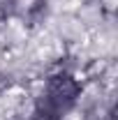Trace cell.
Segmentation results:
<instances>
[{
	"instance_id": "6da1fadb",
	"label": "cell",
	"mask_w": 118,
	"mask_h": 120,
	"mask_svg": "<svg viewBox=\"0 0 118 120\" xmlns=\"http://www.w3.org/2000/svg\"><path fill=\"white\" fill-rule=\"evenodd\" d=\"M35 86H37L35 95L49 102L56 111H60L67 118L76 113V109L86 95L83 76L74 74V72H65V69H46Z\"/></svg>"
},
{
	"instance_id": "7a4b0ae2",
	"label": "cell",
	"mask_w": 118,
	"mask_h": 120,
	"mask_svg": "<svg viewBox=\"0 0 118 120\" xmlns=\"http://www.w3.org/2000/svg\"><path fill=\"white\" fill-rule=\"evenodd\" d=\"M53 19V2L51 0H26V7L21 12L19 26L28 32H39L44 30Z\"/></svg>"
},
{
	"instance_id": "3957f363",
	"label": "cell",
	"mask_w": 118,
	"mask_h": 120,
	"mask_svg": "<svg viewBox=\"0 0 118 120\" xmlns=\"http://www.w3.org/2000/svg\"><path fill=\"white\" fill-rule=\"evenodd\" d=\"M23 7H26V0H0V21L5 26L19 23Z\"/></svg>"
}]
</instances>
